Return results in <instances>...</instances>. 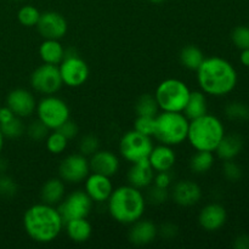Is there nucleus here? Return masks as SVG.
<instances>
[{
  "mask_svg": "<svg viewBox=\"0 0 249 249\" xmlns=\"http://www.w3.org/2000/svg\"><path fill=\"white\" fill-rule=\"evenodd\" d=\"M7 169V160L4 158H0V174L5 173V170Z\"/></svg>",
  "mask_w": 249,
  "mask_h": 249,
  "instance_id": "obj_47",
  "label": "nucleus"
},
{
  "mask_svg": "<svg viewBox=\"0 0 249 249\" xmlns=\"http://www.w3.org/2000/svg\"><path fill=\"white\" fill-rule=\"evenodd\" d=\"M14 117H15L14 112H12L9 107L7 106L0 107V124L6 123V122L11 121Z\"/></svg>",
  "mask_w": 249,
  "mask_h": 249,
  "instance_id": "obj_45",
  "label": "nucleus"
},
{
  "mask_svg": "<svg viewBox=\"0 0 249 249\" xmlns=\"http://www.w3.org/2000/svg\"><path fill=\"white\" fill-rule=\"evenodd\" d=\"M78 148H79V153L87 156V157H90L97 150H100V140L92 134H88V135H84L80 139Z\"/></svg>",
  "mask_w": 249,
  "mask_h": 249,
  "instance_id": "obj_36",
  "label": "nucleus"
},
{
  "mask_svg": "<svg viewBox=\"0 0 249 249\" xmlns=\"http://www.w3.org/2000/svg\"><path fill=\"white\" fill-rule=\"evenodd\" d=\"M242 168L235 162V160H224L223 175L228 181L237 182L242 178Z\"/></svg>",
  "mask_w": 249,
  "mask_h": 249,
  "instance_id": "obj_39",
  "label": "nucleus"
},
{
  "mask_svg": "<svg viewBox=\"0 0 249 249\" xmlns=\"http://www.w3.org/2000/svg\"><path fill=\"white\" fill-rule=\"evenodd\" d=\"M225 116L229 121L233 122H245L249 119V106L245 102L232 101L226 105Z\"/></svg>",
  "mask_w": 249,
  "mask_h": 249,
  "instance_id": "obj_30",
  "label": "nucleus"
},
{
  "mask_svg": "<svg viewBox=\"0 0 249 249\" xmlns=\"http://www.w3.org/2000/svg\"><path fill=\"white\" fill-rule=\"evenodd\" d=\"M57 130L60 131L63 136H66L68 140H72V139H74L75 136L78 135V133H79V128H78L77 124H75L71 118L68 119L67 122H65V123H63L62 125L57 129Z\"/></svg>",
  "mask_w": 249,
  "mask_h": 249,
  "instance_id": "obj_42",
  "label": "nucleus"
},
{
  "mask_svg": "<svg viewBox=\"0 0 249 249\" xmlns=\"http://www.w3.org/2000/svg\"><path fill=\"white\" fill-rule=\"evenodd\" d=\"M201 186L196 181H192L190 179L179 180L175 182L170 190V197L174 201L175 204L180 207H194L199 203L202 198Z\"/></svg>",
  "mask_w": 249,
  "mask_h": 249,
  "instance_id": "obj_15",
  "label": "nucleus"
},
{
  "mask_svg": "<svg viewBox=\"0 0 249 249\" xmlns=\"http://www.w3.org/2000/svg\"><path fill=\"white\" fill-rule=\"evenodd\" d=\"M231 41L238 50L249 49V27L237 26L231 32Z\"/></svg>",
  "mask_w": 249,
  "mask_h": 249,
  "instance_id": "obj_35",
  "label": "nucleus"
},
{
  "mask_svg": "<svg viewBox=\"0 0 249 249\" xmlns=\"http://www.w3.org/2000/svg\"><path fill=\"white\" fill-rule=\"evenodd\" d=\"M147 189V195L145 197L146 202H148V203L155 204V206H162L169 199V189H162V187H158L156 185H151Z\"/></svg>",
  "mask_w": 249,
  "mask_h": 249,
  "instance_id": "obj_34",
  "label": "nucleus"
},
{
  "mask_svg": "<svg viewBox=\"0 0 249 249\" xmlns=\"http://www.w3.org/2000/svg\"><path fill=\"white\" fill-rule=\"evenodd\" d=\"M146 203V197L141 190L128 184L113 189L107 199V209L114 221L122 225H131L142 218Z\"/></svg>",
  "mask_w": 249,
  "mask_h": 249,
  "instance_id": "obj_3",
  "label": "nucleus"
},
{
  "mask_svg": "<svg viewBox=\"0 0 249 249\" xmlns=\"http://www.w3.org/2000/svg\"><path fill=\"white\" fill-rule=\"evenodd\" d=\"M177 235L178 228L172 223H165L160 228H158V236H160L164 240H173Z\"/></svg>",
  "mask_w": 249,
  "mask_h": 249,
  "instance_id": "obj_43",
  "label": "nucleus"
},
{
  "mask_svg": "<svg viewBox=\"0 0 249 249\" xmlns=\"http://www.w3.org/2000/svg\"><path fill=\"white\" fill-rule=\"evenodd\" d=\"M158 236V228L152 220L139 219L130 225L128 238L134 246H147Z\"/></svg>",
  "mask_w": 249,
  "mask_h": 249,
  "instance_id": "obj_19",
  "label": "nucleus"
},
{
  "mask_svg": "<svg viewBox=\"0 0 249 249\" xmlns=\"http://www.w3.org/2000/svg\"><path fill=\"white\" fill-rule=\"evenodd\" d=\"M113 189V182L111 178L99 174V173L90 172L87 179L84 180V191L94 203L107 202Z\"/></svg>",
  "mask_w": 249,
  "mask_h": 249,
  "instance_id": "obj_16",
  "label": "nucleus"
},
{
  "mask_svg": "<svg viewBox=\"0 0 249 249\" xmlns=\"http://www.w3.org/2000/svg\"><path fill=\"white\" fill-rule=\"evenodd\" d=\"M204 58H206V56H204L203 51L196 45L184 46L179 53V60L182 67L190 71H195V72L201 66V63L203 62Z\"/></svg>",
  "mask_w": 249,
  "mask_h": 249,
  "instance_id": "obj_28",
  "label": "nucleus"
},
{
  "mask_svg": "<svg viewBox=\"0 0 249 249\" xmlns=\"http://www.w3.org/2000/svg\"><path fill=\"white\" fill-rule=\"evenodd\" d=\"M215 162V156L214 152L209 151H196L191 156L189 160V167L194 174L202 175L208 173L213 168Z\"/></svg>",
  "mask_w": 249,
  "mask_h": 249,
  "instance_id": "obj_27",
  "label": "nucleus"
},
{
  "mask_svg": "<svg viewBox=\"0 0 249 249\" xmlns=\"http://www.w3.org/2000/svg\"><path fill=\"white\" fill-rule=\"evenodd\" d=\"M240 62H241V65H242V66H245V67L249 68V49L241 50Z\"/></svg>",
  "mask_w": 249,
  "mask_h": 249,
  "instance_id": "obj_46",
  "label": "nucleus"
},
{
  "mask_svg": "<svg viewBox=\"0 0 249 249\" xmlns=\"http://www.w3.org/2000/svg\"><path fill=\"white\" fill-rule=\"evenodd\" d=\"M201 91L206 95L223 97L231 94L238 83V74L232 63L220 56L206 57L196 71Z\"/></svg>",
  "mask_w": 249,
  "mask_h": 249,
  "instance_id": "obj_1",
  "label": "nucleus"
},
{
  "mask_svg": "<svg viewBox=\"0 0 249 249\" xmlns=\"http://www.w3.org/2000/svg\"><path fill=\"white\" fill-rule=\"evenodd\" d=\"M41 12L33 5H24L17 12V19L24 27H36Z\"/></svg>",
  "mask_w": 249,
  "mask_h": 249,
  "instance_id": "obj_33",
  "label": "nucleus"
},
{
  "mask_svg": "<svg viewBox=\"0 0 249 249\" xmlns=\"http://www.w3.org/2000/svg\"><path fill=\"white\" fill-rule=\"evenodd\" d=\"M0 131L4 138L17 139L26 133V125L22 122V118L15 116L11 121L0 124Z\"/></svg>",
  "mask_w": 249,
  "mask_h": 249,
  "instance_id": "obj_32",
  "label": "nucleus"
},
{
  "mask_svg": "<svg viewBox=\"0 0 249 249\" xmlns=\"http://www.w3.org/2000/svg\"><path fill=\"white\" fill-rule=\"evenodd\" d=\"M68 139L63 136L58 130H53L49 133L45 139V146L48 151L53 155H62L68 146Z\"/></svg>",
  "mask_w": 249,
  "mask_h": 249,
  "instance_id": "obj_31",
  "label": "nucleus"
},
{
  "mask_svg": "<svg viewBox=\"0 0 249 249\" xmlns=\"http://www.w3.org/2000/svg\"><path fill=\"white\" fill-rule=\"evenodd\" d=\"M135 113L136 116L145 117H156L160 113V107L156 101L155 95L143 94L136 100L135 102Z\"/></svg>",
  "mask_w": 249,
  "mask_h": 249,
  "instance_id": "obj_29",
  "label": "nucleus"
},
{
  "mask_svg": "<svg viewBox=\"0 0 249 249\" xmlns=\"http://www.w3.org/2000/svg\"><path fill=\"white\" fill-rule=\"evenodd\" d=\"M4 135L1 134V131H0V152L2 151V147H4Z\"/></svg>",
  "mask_w": 249,
  "mask_h": 249,
  "instance_id": "obj_48",
  "label": "nucleus"
},
{
  "mask_svg": "<svg viewBox=\"0 0 249 249\" xmlns=\"http://www.w3.org/2000/svg\"><path fill=\"white\" fill-rule=\"evenodd\" d=\"M182 113L186 116L189 121L199 118V117L208 113V101H207L206 94L201 90L191 91L189 101H187Z\"/></svg>",
  "mask_w": 249,
  "mask_h": 249,
  "instance_id": "obj_26",
  "label": "nucleus"
},
{
  "mask_svg": "<svg viewBox=\"0 0 249 249\" xmlns=\"http://www.w3.org/2000/svg\"><path fill=\"white\" fill-rule=\"evenodd\" d=\"M66 196V182L61 178L46 180L40 189L41 202L50 206H57Z\"/></svg>",
  "mask_w": 249,
  "mask_h": 249,
  "instance_id": "obj_23",
  "label": "nucleus"
},
{
  "mask_svg": "<svg viewBox=\"0 0 249 249\" xmlns=\"http://www.w3.org/2000/svg\"><path fill=\"white\" fill-rule=\"evenodd\" d=\"M15 1H21V0H15Z\"/></svg>",
  "mask_w": 249,
  "mask_h": 249,
  "instance_id": "obj_50",
  "label": "nucleus"
},
{
  "mask_svg": "<svg viewBox=\"0 0 249 249\" xmlns=\"http://www.w3.org/2000/svg\"><path fill=\"white\" fill-rule=\"evenodd\" d=\"M151 136L143 135L136 130H129L124 134L119 141V153L122 158L131 163L147 160L153 148Z\"/></svg>",
  "mask_w": 249,
  "mask_h": 249,
  "instance_id": "obj_9",
  "label": "nucleus"
},
{
  "mask_svg": "<svg viewBox=\"0 0 249 249\" xmlns=\"http://www.w3.org/2000/svg\"><path fill=\"white\" fill-rule=\"evenodd\" d=\"M155 173L156 172L151 167L150 162L147 160L131 163L130 168H129L128 173H126L128 184L139 190L147 189L148 186L152 185Z\"/></svg>",
  "mask_w": 249,
  "mask_h": 249,
  "instance_id": "obj_20",
  "label": "nucleus"
},
{
  "mask_svg": "<svg viewBox=\"0 0 249 249\" xmlns=\"http://www.w3.org/2000/svg\"><path fill=\"white\" fill-rule=\"evenodd\" d=\"M63 229L66 230L68 238L74 243H85L92 235V226L88 218L72 219L66 221Z\"/></svg>",
  "mask_w": 249,
  "mask_h": 249,
  "instance_id": "obj_24",
  "label": "nucleus"
},
{
  "mask_svg": "<svg viewBox=\"0 0 249 249\" xmlns=\"http://www.w3.org/2000/svg\"><path fill=\"white\" fill-rule=\"evenodd\" d=\"M150 2H152V4H162V2H164L165 0H148Z\"/></svg>",
  "mask_w": 249,
  "mask_h": 249,
  "instance_id": "obj_49",
  "label": "nucleus"
},
{
  "mask_svg": "<svg viewBox=\"0 0 249 249\" xmlns=\"http://www.w3.org/2000/svg\"><path fill=\"white\" fill-rule=\"evenodd\" d=\"M198 224L207 232H216L225 226L228 221V212L220 203H208L198 214Z\"/></svg>",
  "mask_w": 249,
  "mask_h": 249,
  "instance_id": "obj_17",
  "label": "nucleus"
},
{
  "mask_svg": "<svg viewBox=\"0 0 249 249\" xmlns=\"http://www.w3.org/2000/svg\"><path fill=\"white\" fill-rule=\"evenodd\" d=\"M94 202L91 201L84 190H75L66 195L62 201L57 204V211L63 223L72 219L88 218L92 209Z\"/></svg>",
  "mask_w": 249,
  "mask_h": 249,
  "instance_id": "obj_11",
  "label": "nucleus"
},
{
  "mask_svg": "<svg viewBox=\"0 0 249 249\" xmlns=\"http://www.w3.org/2000/svg\"><path fill=\"white\" fill-rule=\"evenodd\" d=\"M6 106L14 112L15 116L28 118L36 113V100L32 91L23 88H17L7 94Z\"/></svg>",
  "mask_w": 249,
  "mask_h": 249,
  "instance_id": "obj_14",
  "label": "nucleus"
},
{
  "mask_svg": "<svg viewBox=\"0 0 249 249\" xmlns=\"http://www.w3.org/2000/svg\"><path fill=\"white\" fill-rule=\"evenodd\" d=\"M170 172H172V170H167V172H156L152 185L162 187V189H169L173 184V175Z\"/></svg>",
  "mask_w": 249,
  "mask_h": 249,
  "instance_id": "obj_41",
  "label": "nucleus"
},
{
  "mask_svg": "<svg viewBox=\"0 0 249 249\" xmlns=\"http://www.w3.org/2000/svg\"><path fill=\"white\" fill-rule=\"evenodd\" d=\"M233 248L236 249H249V235L241 233L233 240Z\"/></svg>",
  "mask_w": 249,
  "mask_h": 249,
  "instance_id": "obj_44",
  "label": "nucleus"
},
{
  "mask_svg": "<svg viewBox=\"0 0 249 249\" xmlns=\"http://www.w3.org/2000/svg\"><path fill=\"white\" fill-rule=\"evenodd\" d=\"M243 150V139L238 134H225L214 152L221 160H235Z\"/></svg>",
  "mask_w": 249,
  "mask_h": 249,
  "instance_id": "obj_22",
  "label": "nucleus"
},
{
  "mask_svg": "<svg viewBox=\"0 0 249 249\" xmlns=\"http://www.w3.org/2000/svg\"><path fill=\"white\" fill-rule=\"evenodd\" d=\"M17 184L11 177L1 173L0 174V197L11 198L17 194Z\"/></svg>",
  "mask_w": 249,
  "mask_h": 249,
  "instance_id": "obj_40",
  "label": "nucleus"
},
{
  "mask_svg": "<svg viewBox=\"0 0 249 249\" xmlns=\"http://www.w3.org/2000/svg\"><path fill=\"white\" fill-rule=\"evenodd\" d=\"M89 165L92 173H99L112 178L119 172L121 160L118 156L112 151L97 150L94 155L90 156Z\"/></svg>",
  "mask_w": 249,
  "mask_h": 249,
  "instance_id": "obj_18",
  "label": "nucleus"
},
{
  "mask_svg": "<svg viewBox=\"0 0 249 249\" xmlns=\"http://www.w3.org/2000/svg\"><path fill=\"white\" fill-rule=\"evenodd\" d=\"M225 134V126L220 118L206 113L199 118L190 121L186 140L195 151L214 152Z\"/></svg>",
  "mask_w": 249,
  "mask_h": 249,
  "instance_id": "obj_4",
  "label": "nucleus"
},
{
  "mask_svg": "<svg viewBox=\"0 0 249 249\" xmlns=\"http://www.w3.org/2000/svg\"><path fill=\"white\" fill-rule=\"evenodd\" d=\"M89 160L82 153H71L66 156L58 165V178L66 184H80L90 174Z\"/></svg>",
  "mask_w": 249,
  "mask_h": 249,
  "instance_id": "obj_12",
  "label": "nucleus"
},
{
  "mask_svg": "<svg viewBox=\"0 0 249 249\" xmlns=\"http://www.w3.org/2000/svg\"><path fill=\"white\" fill-rule=\"evenodd\" d=\"M36 27L43 39L60 40L66 36L68 31V23L66 17L56 11H46L40 14Z\"/></svg>",
  "mask_w": 249,
  "mask_h": 249,
  "instance_id": "obj_13",
  "label": "nucleus"
},
{
  "mask_svg": "<svg viewBox=\"0 0 249 249\" xmlns=\"http://www.w3.org/2000/svg\"><path fill=\"white\" fill-rule=\"evenodd\" d=\"M36 118L49 129L57 130L65 122L71 118V111L67 102L56 95H46L39 102L36 108Z\"/></svg>",
  "mask_w": 249,
  "mask_h": 249,
  "instance_id": "obj_7",
  "label": "nucleus"
},
{
  "mask_svg": "<svg viewBox=\"0 0 249 249\" xmlns=\"http://www.w3.org/2000/svg\"><path fill=\"white\" fill-rule=\"evenodd\" d=\"M58 70L63 85L68 88H79L89 79V66L74 49H66L65 58L58 65Z\"/></svg>",
  "mask_w": 249,
  "mask_h": 249,
  "instance_id": "obj_8",
  "label": "nucleus"
},
{
  "mask_svg": "<svg viewBox=\"0 0 249 249\" xmlns=\"http://www.w3.org/2000/svg\"><path fill=\"white\" fill-rule=\"evenodd\" d=\"M134 130L153 138L155 133V117H145V116H136L134 121Z\"/></svg>",
  "mask_w": 249,
  "mask_h": 249,
  "instance_id": "obj_38",
  "label": "nucleus"
},
{
  "mask_svg": "<svg viewBox=\"0 0 249 249\" xmlns=\"http://www.w3.org/2000/svg\"><path fill=\"white\" fill-rule=\"evenodd\" d=\"M191 89L189 85L178 78H168L156 88L155 97L160 111L182 112L189 101Z\"/></svg>",
  "mask_w": 249,
  "mask_h": 249,
  "instance_id": "obj_6",
  "label": "nucleus"
},
{
  "mask_svg": "<svg viewBox=\"0 0 249 249\" xmlns=\"http://www.w3.org/2000/svg\"><path fill=\"white\" fill-rule=\"evenodd\" d=\"M147 160L155 172H167L172 170L177 163V153L173 146L160 143L153 146Z\"/></svg>",
  "mask_w": 249,
  "mask_h": 249,
  "instance_id": "obj_21",
  "label": "nucleus"
},
{
  "mask_svg": "<svg viewBox=\"0 0 249 249\" xmlns=\"http://www.w3.org/2000/svg\"><path fill=\"white\" fill-rule=\"evenodd\" d=\"M22 224L27 236L41 245L57 240L65 226L57 208L44 202L27 208L22 218Z\"/></svg>",
  "mask_w": 249,
  "mask_h": 249,
  "instance_id": "obj_2",
  "label": "nucleus"
},
{
  "mask_svg": "<svg viewBox=\"0 0 249 249\" xmlns=\"http://www.w3.org/2000/svg\"><path fill=\"white\" fill-rule=\"evenodd\" d=\"M29 80L32 89L43 96L56 95L63 85L58 66L44 62L32 72Z\"/></svg>",
  "mask_w": 249,
  "mask_h": 249,
  "instance_id": "obj_10",
  "label": "nucleus"
},
{
  "mask_svg": "<svg viewBox=\"0 0 249 249\" xmlns=\"http://www.w3.org/2000/svg\"><path fill=\"white\" fill-rule=\"evenodd\" d=\"M49 129L39 121L38 118L36 121L31 122L28 125L26 126V133L28 138L33 141H41L45 140L46 136L49 135Z\"/></svg>",
  "mask_w": 249,
  "mask_h": 249,
  "instance_id": "obj_37",
  "label": "nucleus"
},
{
  "mask_svg": "<svg viewBox=\"0 0 249 249\" xmlns=\"http://www.w3.org/2000/svg\"><path fill=\"white\" fill-rule=\"evenodd\" d=\"M190 121L182 112L160 111L155 117L153 138L168 146L181 145L187 139Z\"/></svg>",
  "mask_w": 249,
  "mask_h": 249,
  "instance_id": "obj_5",
  "label": "nucleus"
},
{
  "mask_svg": "<svg viewBox=\"0 0 249 249\" xmlns=\"http://www.w3.org/2000/svg\"><path fill=\"white\" fill-rule=\"evenodd\" d=\"M66 49L60 40L56 39H44L39 46V56L44 63L58 66L65 58Z\"/></svg>",
  "mask_w": 249,
  "mask_h": 249,
  "instance_id": "obj_25",
  "label": "nucleus"
}]
</instances>
